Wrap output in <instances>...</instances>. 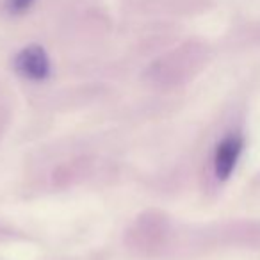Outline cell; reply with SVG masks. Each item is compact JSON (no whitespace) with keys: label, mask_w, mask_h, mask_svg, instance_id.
Wrapping results in <instances>:
<instances>
[{"label":"cell","mask_w":260,"mask_h":260,"mask_svg":"<svg viewBox=\"0 0 260 260\" xmlns=\"http://www.w3.org/2000/svg\"><path fill=\"white\" fill-rule=\"evenodd\" d=\"M15 70L20 77L32 82H43L50 77L52 64L47 50L41 45H27L16 54L15 57Z\"/></svg>","instance_id":"1"},{"label":"cell","mask_w":260,"mask_h":260,"mask_svg":"<svg viewBox=\"0 0 260 260\" xmlns=\"http://www.w3.org/2000/svg\"><path fill=\"white\" fill-rule=\"evenodd\" d=\"M244 150V138L241 134H228L216 145L212 157L214 175L219 182H226L232 177L235 166Z\"/></svg>","instance_id":"2"},{"label":"cell","mask_w":260,"mask_h":260,"mask_svg":"<svg viewBox=\"0 0 260 260\" xmlns=\"http://www.w3.org/2000/svg\"><path fill=\"white\" fill-rule=\"evenodd\" d=\"M34 2L36 0H6V11L13 16L25 15L27 11H30Z\"/></svg>","instance_id":"3"}]
</instances>
